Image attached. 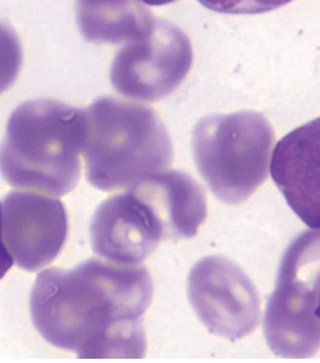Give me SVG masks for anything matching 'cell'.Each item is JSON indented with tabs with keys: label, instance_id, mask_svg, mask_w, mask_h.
<instances>
[{
	"label": "cell",
	"instance_id": "3957f363",
	"mask_svg": "<svg viewBox=\"0 0 320 363\" xmlns=\"http://www.w3.org/2000/svg\"><path fill=\"white\" fill-rule=\"evenodd\" d=\"M86 178L103 192L131 188L171 167L173 145L151 107L100 98L84 109Z\"/></svg>",
	"mask_w": 320,
	"mask_h": 363
},
{
	"label": "cell",
	"instance_id": "52a82bcc",
	"mask_svg": "<svg viewBox=\"0 0 320 363\" xmlns=\"http://www.w3.org/2000/svg\"><path fill=\"white\" fill-rule=\"evenodd\" d=\"M193 51L186 34L156 19L141 35L124 43L111 68V85L126 98L156 102L175 91L192 66Z\"/></svg>",
	"mask_w": 320,
	"mask_h": 363
},
{
	"label": "cell",
	"instance_id": "9c48e42d",
	"mask_svg": "<svg viewBox=\"0 0 320 363\" xmlns=\"http://www.w3.org/2000/svg\"><path fill=\"white\" fill-rule=\"evenodd\" d=\"M67 233V213L59 199L31 191H12L2 199V240L21 269L38 272L53 263Z\"/></svg>",
	"mask_w": 320,
	"mask_h": 363
},
{
	"label": "cell",
	"instance_id": "ba28073f",
	"mask_svg": "<svg viewBox=\"0 0 320 363\" xmlns=\"http://www.w3.org/2000/svg\"><path fill=\"white\" fill-rule=\"evenodd\" d=\"M188 296L202 323L218 336L236 341L259 325L257 289L237 264L225 257H204L193 266Z\"/></svg>",
	"mask_w": 320,
	"mask_h": 363
},
{
	"label": "cell",
	"instance_id": "2e32d148",
	"mask_svg": "<svg viewBox=\"0 0 320 363\" xmlns=\"http://www.w3.org/2000/svg\"><path fill=\"white\" fill-rule=\"evenodd\" d=\"M315 315H316V317L319 318V321H320V298H319V306H317L316 311H315Z\"/></svg>",
	"mask_w": 320,
	"mask_h": 363
},
{
	"label": "cell",
	"instance_id": "277c9868",
	"mask_svg": "<svg viewBox=\"0 0 320 363\" xmlns=\"http://www.w3.org/2000/svg\"><path fill=\"white\" fill-rule=\"evenodd\" d=\"M275 139L274 128L262 113L208 116L193 130V158L214 196L238 205L267 179Z\"/></svg>",
	"mask_w": 320,
	"mask_h": 363
},
{
	"label": "cell",
	"instance_id": "5b68a950",
	"mask_svg": "<svg viewBox=\"0 0 320 363\" xmlns=\"http://www.w3.org/2000/svg\"><path fill=\"white\" fill-rule=\"evenodd\" d=\"M320 230L304 232L287 247L268 300L264 334L272 353L310 358L320 349Z\"/></svg>",
	"mask_w": 320,
	"mask_h": 363
},
{
	"label": "cell",
	"instance_id": "4fadbf2b",
	"mask_svg": "<svg viewBox=\"0 0 320 363\" xmlns=\"http://www.w3.org/2000/svg\"><path fill=\"white\" fill-rule=\"evenodd\" d=\"M205 8L224 14H260L276 10L293 0H197Z\"/></svg>",
	"mask_w": 320,
	"mask_h": 363
},
{
	"label": "cell",
	"instance_id": "8fae6325",
	"mask_svg": "<svg viewBox=\"0 0 320 363\" xmlns=\"http://www.w3.org/2000/svg\"><path fill=\"white\" fill-rule=\"evenodd\" d=\"M154 19L140 0H78L79 27L88 42H128L147 31Z\"/></svg>",
	"mask_w": 320,
	"mask_h": 363
},
{
	"label": "cell",
	"instance_id": "9a60e30c",
	"mask_svg": "<svg viewBox=\"0 0 320 363\" xmlns=\"http://www.w3.org/2000/svg\"><path fill=\"white\" fill-rule=\"evenodd\" d=\"M140 1L149 4V6H165V4H172L176 0H140Z\"/></svg>",
	"mask_w": 320,
	"mask_h": 363
},
{
	"label": "cell",
	"instance_id": "6da1fadb",
	"mask_svg": "<svg viewBox=\"0 0 320 363\" xmlns=\"http://www.w3.org/2000/svg\"><path fill=\"white\" fill-rule=\"evenodd\" d=\"M152 298L147 268L89 259L74 269L40 272L30 311L47 342L79 358H143V319Z\"/></svg>",
	"mask_w": 320,
	"mask_h": 363
},
{
	"label": "cell",
	"instance_id": "30bf717a",
	"mask_svg": "<svg viewBox=\"0 0 320 363\" xmlns=\"http://www.w3.org/2000/svg\"><path fill=\"white\" fill-rule=\"evenodd\" d=\"M270 175L296 216L320 230V117L277 143Z\"/></svg>",
	"mask_w": 320,
	"mask_h": 363
},
{
	"label": "cell",
	"instance_id": "8992f818",
	"mask_svg": "<svg viewBox=\"0 0 320 363\" xmlns=\"http://www.w3.org/2000/svg\"><path fill=\"white\" fill-rule=\"evenodd\" d=\"M96 255L114 263L138 265L162 240H172V225L162 199L149 179L105 199L90 225Z\"/></svg>",
	"mask_w": 320,
	"mask_h": 363
},
{
	"label": "cell",
	"instance_id": "5bb4252c",
	"mask_svg": "<svg viewBox=\"0 0 320 363\" xmlns=\"http://www.w3.org/2000/svg\"><path fill=\"white\" fill-rule=\"evenodd\" d=\"M13 259L9 253L8 249L4 246L1 234V203H0V280L4 278V274L12 267Z\"/></svg>",
	"mask_w": 320,
	"mask_h": 363
},
{
	"label": "cell",
	"instance_id": "7a4b0ae2",
	"mask_svg": "<svg viewBox=\"0 0 320 363\" xmlns=\"http://www.w3.org/2000/svg\"><path fill=\"white\" fill-rule=\"evenodd\" d=\"M84 135V109L53 99L23 103L0 145V173L13 188L68 194L80 180Z\"/></svg>",
	"mask_w": 320,
	"mask_h": 363
},
{
	"label": "cell",
	"instance_id": "7c38bea8",
	"mask_svg": "<svg viewBox=\"0 0 320 363\" xmlns=\"http://www.w3.org/2000/svg\"><path fill=\"white\" fill-rule=\"evenodd\" d=\"M23 64V47L16 32L0 21V94L18 77Z\"/></svg>",
	"mask_w": 320,
	"mask_h": 363
}]
</instances>
